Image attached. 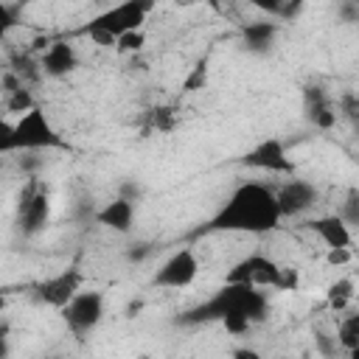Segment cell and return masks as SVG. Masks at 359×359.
Returning <instances> with one entry per match:
<instances>
[{"mask_svg":"<svg viewBox=\"0 0 359 359\" xmlns=\"http://www.w3.org/2000/svg\"><path fill=\"white\" fill-rule=\"evenodd\" d=\"M280 208L275 199V188L264 182H241L227 202L216 210L210 219V230H224V233H269L280 224Z\"/></svg>","mask_w":359,"mask_h":359,"instance_id":"cell-1","label":"cell"},{"mask_svg":"<svg viewBox=\"0 0 359 359\" xmlns=\"http://www.w3.org/2000/svg\"><path fill=\"white\" fill-rule=\"evenodd\" d=\"M266 309H269V300H266L264 289H255V286H247V283H227L224 280V286L205 306H199L191 320H202V317L205 320L208 317L219 320L222 314L236 311V314L250 317L252 323H261L266 317Z\"/></svg>","mask_w":359,"mask_h":359,"instance_id":"cell-2","label":"cell"},{"mask_svg":"<svg viewBox=\"0 0 359 359\" xmlns=\"http://www.w3.org/2000/svg\"><path fill=\"white\" fill-rule=\"evenodd\" d=\"M154 0H123L107 11H101L98 17H93V22L87 25V34L95 45L101 48H115V39L126 31L143 28L149 11H151Z\"/></svg>","mask_w":359,"mask_h":359,"instance_id":"cell-3","label":"cell"},{"mask_svg":"<svg viewBox=\"0 0 359 359\" xmlns=\"http://www.w3.org/2000/svg\"><path fill=\"white\" fill-rule=\"evenodd\" d=\"M59 146H62V137L42 107H31L28 112L17 115L14 151H42V149H59Z\"/></svg>","mask_w":359,"mask_h":359,"instance_id":"cell-4","label":"cell"},{"mask_svg":"<svg viewBox=\"0 0 359 359\" xmlns=\"http://www.w3.org/2000/svg\"><path fill=\"white\" fill-rule=\"evenodd\" d=\"M59 314H62V320L73 337H87L104 320V294L95 289H79L59 309Z\"/></svg>","mask_w":359,"mask_h":359,"instance_id":"cell-5","label":"cell"},{"mask_svg":"<svg viewBox=\"0 0 359 359\" xmlns=\"http://www.w3.org/2000/svg\"><path fill=\"white\" fill-rule=\"evenodd\" d=\"M224 280L227 283H247V286H255V289H280L283 266L269 255L250 252L247 258H241L238 264L230 266Z\"/></svg>","mask_w":359,"mask_h":359,"instance_id":"cell-6","label":"cell"},{"mask_svg":"<svg viewBox=\"0 0 359 359\" xmlns=\"http://www.w3.org/2000/svg\"><path fill=\"white\" fill-rule=\"evenodd\" d=\"M196 275H199V255L191 247H180L154 272V286H163V289H185V286H191L196 280Z\"/></svg>","mask_w":359,"mask_h":359,"instance_id":"cell-7","label":"cell"},{"mask_svg":"<svg viewBox=\"0 0 359 359\" xmlns=\"http://www.w3.org/2000/svg\"><path fill=\"white\" fill-rule=\"evenodd\" d=\"M81 286H84V275L76 266H67V269H62V272H56V275H50L45 280H39L34 286V300L59 311Z\"/></svg>","mask_w":359,"mask_h":359,"instance_id":"cell-8","label":"cell"},{"mask_svg":"<svg viewBox=\"0 0 359 359\" xmlns=\"http://www.w3.org/2000/svg\"><path fill=\"white\" fill-rule=\"evenodd\" d=\"M17 216H20V227H22L25 236H34L48 224V219H50V196L39 182H28L25 185V191L20 194Z\"/></svg>","mask_w":359,"mask_h":359,"instance_id":"cell-9","label":"cell"},{"mask_svg":"<svg viewBox=\"0 0 359 359\" xmlns=\"http://www.w3.org/2000/svg\"><path fill=\"white\" fill-rule=\"evenodd\" d=\"M244 165L255 168V171H266V174H286V177L294 174V163L278 137H266L255 149H250L244 154Z\"/></svg>","mask_w":359,"mask_h":359,"instance_id":"cell-10","label":"cell"},{"mask_svg":"<svg viewBox=\"0 0 359 359\" xmlns=\"http://www.w3.org/2000/svg\"><path fill=\"white\" fill-rule=\"evenodd\" d=\"M275 199H278L280 216H306V213L314 210L320 194H317V188L309 180L292 177L280 188H275Z\"/></svg>","mask_w":359,"mask_h":359,"instance_id":"cell-11","label":"cell"},{"mask_svg":"<svg viewBox=\"0 0 359 359\" xmlns=\"http://www.w3.org/2000/svg\"><path fill=\"white\" fill-rule=\"evenodd\" d=\"M39 67H42V73L50 76V79H65V76H70V73L79 67V53H76V48H73L70 42L56 39V42H50V45L42 50Z\"/></svg>","mask_w":359,"mask_h":359,"instance_id":"cell-12","label":"cell"},{"mask_svg":"<svg viewBox=\"0 0 359 359\" xmlns=\"http://www.w3.org/2000/svg\"><path fill=\"white\" fill-rule=\"evenodd\" d=\"M311 233L325 244V247H353V233H351V224L339 216V213H331V216H317L309 222Z\"/></svg>","mask_w":359,"mask_h":359,"instance_id":"cell-13","label":"cell"},{"mask_svg":"<svg viewBox=\"0 0 359 359\" xmlns=\"http://www.w3.org/2000/svg\"><path fill=\"white\" fill-rule=\"evenodd\" d=\"M95 222L104 224V227L112 230V233H129L132 224H135V199H129V196H115V199H109V202L95 213Z\"/></svg>","mask_w":359,"mask_h":359,"instance_id":"cell-14","label":"cell"},{"mask_svg":"<svg viewBox=\"0 0 359 359\" xmlns=\"http://www.w3.org/2000/svg\"><path fill=\"white\" fill-rule=\"evenodd\" d=\"M306 115L317 129H331L337 123V112H334L328 95L320 87H309L306 90Z\"/></svg>","mask_w":359,"mask_h":359,"instance_id":"cell-15","label":"cell"},{"mask_svg":"<svg viewBox=\"0 0 359 359\" xmlns=\"http://www.w3.org/2000/svg\"><path fill=\"white\" fill-rule=\"evenodd\" d=\"M334 345L342 348V351L351 353V356L359 351V314H353L351 309L342 311V317H339V323H337Z\"/></svg>","mask_w":359,"mask_h":359,"instance_id":"cell-16","label":"cell"},{"mask_svg":"<svg viewBox=\"0 0 359 359\" xmlns=\"http://www.w3.org/2000/svg\"><path fill=\"white\" fill-rule=\"evenodd\" d=\"M353 300H356V280H353V278H337V280L328 286V292H325V303H328V309L337 311V314L348 311V309L353 306Z\"/></svg>","mask_w":359,"mask_h":359,"instance_id":"cell-17","label":"cell"},{"mask_svg":"<svg viewBox=\"0 0 359 359\" xmlns=\"http://www.w3.org/2000/svg\"><path fill=\"white\" fill-rule=\"evenodd\" d=\"M275 36H278L275 22H250L244 28V42L252 53H266L275 45Z\"/></svg>","mask_w":359,"mask_h":359,"instance_id":"cell-18","label":"cell"},{"mask_svg":"<svg viewBox=\"0 0 359 359\" xmlns=\"http://www.w3.org/2000/svg\"><path fill=\"white\" fill-rule=\"evenodd\" d=\"M6 107H8V112H14V115H22V112H28L31 107H36V101H34V95H31V93H28L22 84H17L14 90H8Z\"/></svg>","mask_w":359,"mask_h":359,"instance_id":"cell-19","label":"cell"},{"mask_svg":"<svg viewBox=\"0 0 359 359\" xmlns=\"http://www.w3.org/2000/svg\"><path fill=\"white\" fill-rule=\"evenodd\" d=\"M143 45H146V31L143 28L126 31V34H121L115 39V50L118 53H137V50H143Z\"/></svg>","mask_w":359,"mask_h":359,"instance_id":"cell-20","label":"cell"},{"mask_svg":"<svg viewBox=\"0 0 359 359\" xmlns=\"http://www.w3.org/2000/svg\"><path fill=\"white\" fill-rule=\"evenodd\" d=\"M219 320H222V325H224V331H227L230 337H244V334H250V328L255 325L250 317H244V314H236V311H230V314H222Z\"/></svg>","mask_w":359,"mask_h":359,"instance_id":"cell-21","label":"cell"},{"mask_svg":"<svg viewBox=\"0 0 359 359\" xmlns=\"http://www.w3.org/2000/svg\"><path fill=\"white\" fill-rule=\"evenodd\" d=\"M353 261V250L351 247H325V264L328 266H348Z\"/></svg>","mask_w":359,"mask_h":359,"instance_id":"cell-22","label":"cell"},{"mask_svg":"<svg viewBox=\"0 0 359 359\" xmlns=\"http://www.w3.org/2000/svg\"><path fill=\"white\" fill-rule=\"evenodd\" d=\"M14 151V121L0 118V154Z\"/></svg>","mask_w":359,"mask_h":359,"instance_id":"cell-23","label":"cell"},{"mask_svg":"<svg viewBox=\"0 0 359 359\" xmlns=\"http://www.w3.org/2000/svg\"><path fill=\"white\" fill-rule=\"evenodd\" d=\"M149 255H151V244H146V241H137V244L126 247V261H129V264H140V261H146Z\"/></svg>","mask_w":359,"mask_h":359,"instance_id":"cell-24","label":"cell"},{"mask_svg":"<svg viewBox=\"0 0 359 359\" xmlns=\"http://www.w3.org/2000/svg\"><path fill=\"white\" fill-rule=\"evenodd\" d=\"M244 3H250L252 8H258L269 17H280V6H283V0H244Z\"/></svg>","mask_w":359,"mask_h":359,"instance_id":"cell-25","label":"cell"},{"mask_svg":"<svg viewBox=\"0 0 359 359\" xmlns=\"http://www.w3.org/2000/svg\"><path fill=\"white\" fill-rule=\"evenodd\" d=\"M11 28H14V14L6 6V0H0V39H6Z\"/></svg>","mask_w":359,"mask_h":359,"instance_id":"cell-26","label":"cell"},{"mask_svg":"<svg viewBox=\"0 0 359 359\" xmlns=\"http://www.w3.org/2000/svg\"><path fill=\"white\" fill-rule=\"evenodd\" d=\"M6 306H8V297H6V294H3V292H0V314H3V311H6Z\"/></svg>","mask_w":359,"mask_h":359,"instance_id":"cell-27","label":"cell"},{"mask_svg":"<svg viewBox=\"0 0 359 359\" xmlns=\"http://www.w3.org/2000/svg\"><path fill=\"white\" fill-rule=\"evenodd\" d=\"M0 353H6V342H3V334H0Z\"/></svg>","mask_w":359,"mask_h":359,"instance_id":"cell-28","label":"cell"}]
</instances>
